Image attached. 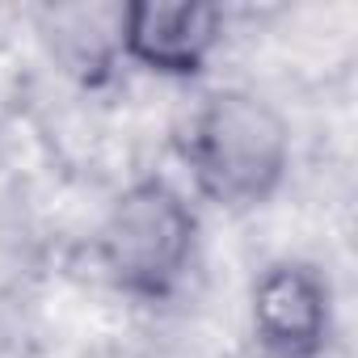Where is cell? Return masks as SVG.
I'll list each match as a JSON object with an SVG mask.
<instances>
[{
  "instance_id": "1",
  "label": "cell",
  "mask_w": 358,
  "mask_h": 358,
  "mask_svg": "<svg viewBox=\"0 0 358 358\" xmlns=\"http://www.w3.org/2000/svg\"><path fill=\"white\" fill-rule=\"evenodd\" d=\"M194 182L224 207H253L274 194L291 160V131L282 114L245 89L211 93L186 135Z\"/></svg>"
},
{
  "instance_id": "2",
  "label": "cell",
  "mask_w": 358,
  "mask_h": 358,
  "mask_svg": "<svg viewBox=\"0 0 358 358\" xmlns=\"http://www.w3.org/2000/svg\"><path fill=\"white\" fill-rule=\"evenodd\" d=\"M97 253L106 274L143 299L182 282L194 253V211L169 182H135L106 215Z\"/></svg>"
},
{
  "instance_id": "3",
  "label": "cell",
  "mask_w": 358,
  "mask_h": 358,
  "mask_svg": "<svg viewBox=\"0 0 358 358\" xmlns=\"http://www.w3.org/2000/svg\"><path fill=\"white\" fill-rule=\"evenodd\" d=\"M224 30V13L199 0H139L118 13V43L152 72L190 76L207 64Z\"/></svg>"
},
{
  "instance_id": "4",
  "label": "cell",
  "mask_w": 358,
  "mask_h": 358,
  "mask_svg": "<svg viewBox=\"0 0 358 358\" xmlns=\"http://www.w3.org/2000/svg\"><path fill=\"white\" fill-rule=\"evenodd\" d=\"M253 333L278 358H312L329 333V291L312 266L278 262L253 287Z\"/></svg>"
}]
</instances>
